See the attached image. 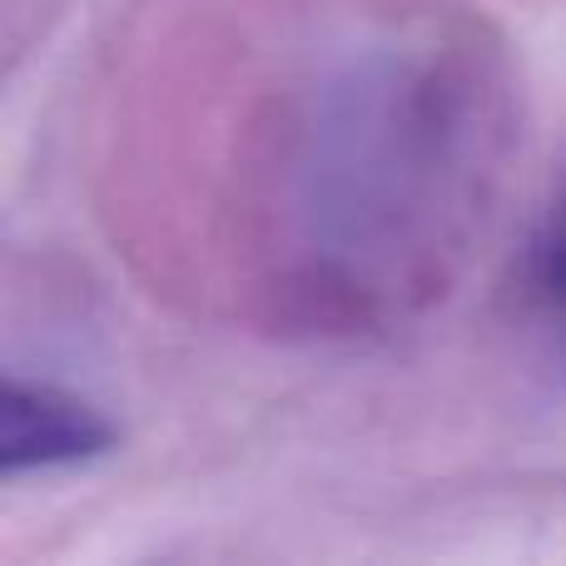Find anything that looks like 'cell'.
<instances>
[{"mask_svg":"<svg viewBox=\"0 0 566 566\" xmlns=\"http://www.w3.org/2000/svg\"><path fill=\"white\" fill-rule=\"evenodd\" d=\"M115 442L109 422L80 398L50 388V382H25L10 373L6 398H0V462L6 478H20L30 468H65L85 462Z\"/></svg>","mask_w":566,"mask_h":566,"instance_id":"1","label":"cell"},{"mask_svg":"<svg viewBox=\"0 0 566 566\" xmlns=\"http://www.w3.org/2000/svg\"><path fill=\"white\" fill-rule=\"evenodd\" d=\"M537 279H542V289H547V298L557 303V308H566V199L557 205V214H552L547 234H542Z\"/></svg>","mask_w":566,"mask_h":566,"instance_id":"2","label":"cell"}]
</instances>
